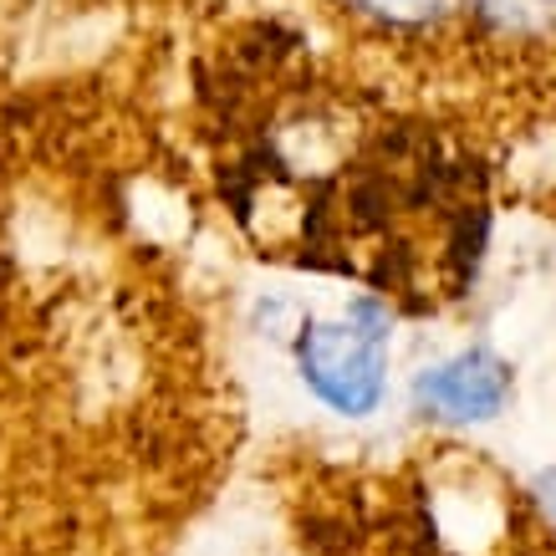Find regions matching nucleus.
Masks as SVG:
<instances>
[{"label":"nucleus","mask_w":556,"mask_h":556,"mask_svg":"<svg viewBox=\"0 0 556 556\" xmlns=\"http://www.w3.org/2000/svg\"><path fill=\"white\" fill-rule=\"evenodd\" d=\"M536 495H541V506L552 510V521H556V470H546V475L536 480Z\"/></svg>","instance_id":"nucleus-7"},{"label":"nucleus","mask_w":556,"mask_h":556,"mask_svg":"<svg viewBox=\"0 0 556 556\" xmlns=\"http://www.w3.org/2000/svg\"><path fill=\"white\" fill-rule=\"evenodd\" d=\"M414 404L439 424H485L510 404V363L490 348H465L414 378Z\"/></svg>","instance_id":"nucleus-4"},{"label":"nucleus","mask_w":556,"mask_h":556,"mask_svg":"<svg viewBox=\"0 0 556 556\" xmlns=\"http://www.w3.org/2000/svg\"><path fill=\"white\" fill-rule=\"evenodd\" d=\"M302 383L342 419H368L388 399V312L357 296L342 317H317L296 332Z\"/></svg>","instance_id":"nucleus-3"},{"label":"nucleus","mask_w":556,"mask_h":556,"mask_svg":"<svg viewBox=\"0 0 556 556\" xmlns=\"http://www.w3.org/2000/svg\"><path fill=\"white\" fill-rule=\"evenodd\" d=\"M353 5H363V11H372V16H383L388 26H419V21L439 16L450 0H353Z\"/></svg>","instance_id":"nucleus-6"},{"label":"nucleus","mask_w":556,"mask_h":556,"mask_svg":"<svg viewBox=\"0 0 556 556\" xmlns=\"http://www.w3.org/2000/svg\"><path fill=\"white\" fill-rule=\"evenodd\" d=\"M245 419L149 291H26L0 261V556H179Z\"/></svg>","instance_id":"nucleus-1"},{"label":"nucleus","mask_w":556,"mask_h":556,"mask_svg":"<svg viewBox=\"0 0 556 556\" xmlns=\"http://www.w3.org/2000/svg\"><path fill=\"white\" fill-rule=\"evenodd\" d=\"M480 11H485L490 21H501V26H516V31H526V26H556V0H475Z\"/></svg>","instance_id":"nucleus-5"},{"label":"nucleus","mask_w":556,"mask_h":556,"mask_svg":"<svg viewBox=\"0 0 556 556\" xmlns=\"http://www.w3.org/2000/svg\"><path fill=\"white\" fill-rule=\"evenodd\" d=\"M270 490L302 556H556L536 485L465 439H419L383 459L287 444Z\"/></svg>","instance_id":"nucleus-2"}]
</instances>
